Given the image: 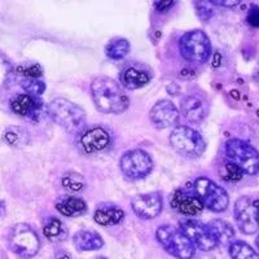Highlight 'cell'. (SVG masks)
<instances>
[{"instance_id": "25", "label": "cell", "mask_w": 259, "mask_h": 259, "mask_svg": "<svg viewBox=\"0 0 259 259\" xmlns=\"http://www.w3.org/2000/svg\"><path fill=\"white\" fill-rule=\"evenodd\" d=\"M43 233L51 241H62L66 239L68 231L65 228L64 223L57 218H51L43 227Z\"/></svg>"}, {"instance_id": "12", "label": "cell", "mask_w": 259, "mask_h": 259, "mask_svg": "<svg viewBox=\"0 0 259 259\" xmlns=\"http://www.w3.org/2000/svg\"><path fill=\"white\" fill-rule=\"evenodd\" d=\"M134 212L142 219H154L158 217L163 207V200L158 192L138 194L131 201Z\"/></svg>"}, {"instance_id": "4", "label": "cell", "mask_w": 259, "mask_h": 259, "mask_svg": "<svg viewBox=\"0 0 259 259\" xmlns=\"http://www.w3.org/2000/svg\"><path fill=\"white\" fill-rule=\"evenodd\" d=\"M156 237L170 255L178 259H191L194 256L196 247L177 227L168 224L159 227L156 232Z\"/></svg>"}, {"instance_id": "28", "label": "cell", "mask_w": 259, "mask_h": 259, "mask_svg": "<svg viewBox=\"0 0 259 259\" xmlns=\"http://www.w3.org/2000/svg\"><path fill=\"white\" fill-rule=\"evenodd\" d=\"M62 187H64L66 191L73 192V193H78V192H82L85 187V180L84 178L80 174L75 172V171H69L62 177Z\"/></svg>"}, {"instance_id": "16", "label": "cell", "mask_w": 259, "mask_h": 259, "mask_svg": "<svg viewBox=\"0 0 259 259\" xmlns=\"http://www.w3.org/2000/svg\"><path fill=\"white\" fill-rule=\"evenodd\" d=\"M171 207L183 215H197L202 211L203 203L197 194H192L178 189L171 197Z\"/></svg>"}, {"instance_id": "23", "label": "cell", "mask_w": 259, "mask_h": 259, "mask_svg": "<svg viewBox=\"0 0 259 259\" xmlns=\"http://www.w3.org/2000/svg\"><path fill=\"white\" fill-rule=\"evenodd\" d=\"M124 218V212L122 209L115 206H104L97 209L94 214V219L100 226H115L119 224Z\"/></svg>"}, {"instance_id": "35", "label": "cell", "mask_w": 259, "mask_h": 259, "mask_svg": "<svg viewBox=\"0 0 259 259\" xmlns=\"http://www.w3.org/2000/svg\"><path fill=\"white\" fill-rule=\"evenodd\" d=\"M254 77H255V79L259 82V64H258V68H256L255 70V74H254Z\"/></svg>"}, {"instance_id": "3", "label": "cell", "mask_w": 259, "mask_h": 259, "mask_svg": "<svg viewBox=\"0 0 259 259\" xmlns=\"http://www.w3.org/2000/svg\"><path fill=\"white\" fill-rule=\"evenodd\" d=\"M226 156L231 163L240 168L247 175H255L259 171V153L249 143L241 139H230L227 140Z\"/></svg>"}, {"instance_id": "32", "label": "cell", "mask_w": 259, "mask_h": 259, "mask_svg": "<svg viewBox=\"0 0 259 259\" xmlns=\"http://www.w3.org/2000/svg\"><path fill=\"white\" fill-rule=\"evenodd\" d=\"M174 4V2H156V3H154V8H156L157 11H159V12H165L167 9L172 8Z\"/></svg>"}, {"instance_id": "15", "label": "cell", "mask_w": 259, "mask_h": 259, "mask_svg": "<svg viewBox=\"0 0 259 259\" xmlns=\"http://www.w3.org/2000/svg\"><path fill=\"white\" fill-rule=\"evenodd\" d=\"M150 122L157 128H168L179 121V110L170 100H159L153 105L149 113Z\"/></svg>"}, {"instance_id": "2", "label": "cell", "mask_w": 259, "mask_h": 259, "mask_svg": "<svg viewBox=\"0 0 259 259\" xmlns=\"http://www.w3.org/2000/svg\"><path fill=\"white\" fill-rule=\"evenodd\" d=\"M47 113L55 123L61 126L68 133H78L85 124L84 110L77 104L57 97L47 106Z\"/></svg>"}, {"instance_id": "18", "label": "cell", "mask_w": 259, "mask_h": 259, "mask_svg": "<svg viewBox=\"0 0 259 259\" xmlns=\"http://www.w3.org/2000/svg\"><path fill=\"white\" fill-rule=\"evenodd\" d=\"M41 106V100L39 97H34L31 95L22 94L13 97L11 101V109L13 113L21 117H32L39 112Z\"/></svg>"}, {"instance_id": "1", "label": "cell", "mask_w": 259, "mask_h": 259, "mask_svg": "<svg viewBox=\"0 0 259 259\" xmlns=\"http://www.w3.org/2000/svg\"><path fill=\"white\" fill-rule=\"evenodd\" d=\"M91 94L97 110L105 114H119L130 105L127 95L112 78H95L91 84Z\"/></svg>"}, {"instance_id": "5", "label": "cell", "mask_w": 259, "mask_h": 259, "mask_svg": "<svg viewBox=\"0 0 259 259\" xmlns=\"http://www.w3.org/2000/svg\"><path fill=\"white\" fill-rule=\"evenodd\" d=\"M8 246L20 258L30 259L38 254L40 241L29 224L17 223L9 231Z\"/></svg>"}, {"instance_id": "14", "label": "cell", "mask_w": 259, "mask_h": 259, "mask_svg": "<svg viewBox=\"0 0 259 259\" xmlns=\"http://www.w3.org/2000/svg\"><path fill=\"white\" fill-rule=\"evenodd\" d=\"M183 115L191 123H201L209 113V103L201 94L192 92L184 96L180 103Z\"/></svg>"}, {"instance_id": "21", "label": "cell", "mask_w": 259, "mask_h": 259, "mask_svg": "<svg viewBox=\"0 0 259 259\" xmlns=\"http://www.w3.org/2000/svg\"><path fill=\"white\" fill-rule=\"evenodd\" d=\"M209 232L211 233L212 239L217 245H228L232 242L235 237V230L228 222L222 219H214L207 224Z\"/></svg>"}, {"instance_id": "20", "label": "cell", "mask_w": 259, "mask_h": 259, "mask_svg": "<svg viewBox=\"0 0 259 259\" xmlns=\"http://www.w3.org/2000/svg\"><path fill=\"white\" fill-rule=\"evenodd\" d=\"M121 82L123 87L128 90H138L150 82V75L142 69L127 66L121 73Z\"/></svg>"}, {"instance_id": "29", "label": "cell", "mask_w": 259, "mask_h": 259, "mask_svg": "<svg viewBox=\"0 0 259 259\" xmlns=\"http://www.w3.org/2000/svg\"><path fill=\"white\" fill-rule=\"evenodd\" d=\"M223 177L227 180H231V182H236V180H240L242 177V171L240 170L237 166H235L233 163L228 162L224 167V174Z\"/></svg>"}, {"instance_id": "6", "label": "cell", "mask_w": 259, "mask_h": 259, "mask_svg": "<svg viewBox=\"0 0 259 259\" xmlns=\"http://www.w3.org/2000/svg\"><path fill=\"white\" fill-rule=\"evenodd\" d=\"M179 51L183 59L187 61L202 64L210 57L211 43L206 32L202 30H192L180 38Z\"/></svg>"}, {"instance_id": "22", "label": "cell", "mask_w": 259, "mask_h": 259, "mask_svg": "<svg viewBox=\"0 0 259 259\" xmlns=\"http://www.w3.org/2000/svg\"><path fill=\"white\" fill-rule=\"evenodd\" d=\"M56 209L65 217H78L87 210L84 201L75 196H64L56 202Z\"/></svg>"}, {"instance_id": "7", "label": "cell", "mask_w": 259, "mask_h": 259, "mask_svg": "<svg viewBox=\"0 0 259 259\" xmlns=\"http://www.w3.org/2000/svg\"><path fill=\"white\" fill-rule=\"evenodd\" d=\"M170 144L183 156L197 158L205 152V140L200 133L188 126H179L170 134Z\"/></svg>"}, {"instance_id": "17", "label": "cell", "mask_w": 259, "mask_h": 259, "mask_svg": "<svg viewBox=\"0 0 259 259\" xmlns=\"http://www.w3.org/2000/svg\"><path fill=\"white\" fill-rule=\"evenodd\" d=\"M109 144L110 135L103 127H94L91 130H87L80 136V147L87 153L101 152Z\"/></svg>"}, {"instance_id": "10", "label": "cell", "mask_w": 259, "mask_h": 259, "mask_svg": "<svg viewBox=\"0 0 259 259\" xmlns=\"http://www.w3.org/2000/svg\"><path fill=\"white\" fill-rule=\"evenodd\" d=\"M121 170L130 179H143L153 170V159L143 149H131L121 157Z\"/></svg>"}, {"instance_id": "27", "label": "cell", "mask_w": 259, "mask_h": 259, "mask_svg": "<svg viewBox=\"0 0 259 259\" xmlns=\"http://www.w3.org/2000/svg\"><path fill=\"white\" fill-rule=\"evenodd\" d=\"M29 140V135L24 128L17 126L8 127L4 133V142L12 147H22Z\"/></svg>"}, {"instance_id": "24", "label": "cell", "mask_w": 259, "mask_h": 259, "mask_svg": "<svg viewBox=\"0 0 259 259\" xmlns=\"http://www.w3.org/2000/svg\"><path fill=\"white\" fill-rule=\"evenodd\" d=\"M130 48H131V46H130V41L127 39L117 38L108 43L105 53L106 56L112 60H122L128 55Z\"/></svg>"}, {"instance_id": "8", "label": "cell", "mask_w": 259, "mask_h": 259, "mask_svg": "<svg viewBox=\"0 0 259 259\" xmlns=\"http://www.w3.org/2000/svg\"><path fill=\"white\" fill-rule=\"evenodd\" d=\"M194 189L203 206L211 211L222 212L228 207L230 203L228 193L209 178H198L194 182Z\"/></svg>"}, {"instance_id": "31", "label": "cell", "mask_w": 259, "mask_h": 259, "mask_svg": "<svg viewBox=\"0 0 259 259\" xmlns=\"http://www.w3.org/2000/svg\"><path fill=\"white\" fill-rule=\"evenodd\" d=\"M201 4H202V7H197V11H198V15H200V17L202 18V20H207V18L211 17V11H210L209 6H206V2H201Z\"/></svg>"}, {"instance_id": "11", "label": "cell", "mask_w": 259, "mask_h": 259, "mask_svg": "<svg viewBox=\"0 0 259 259\" xmlns=\"http://www.w3.org/2000/svg\"><path fill=\"white\" fill-rule=\"evenodd\" d=\"M180 231L191 240L194 247H198L200 250L210 251L217 246L207 226L196 219L188 218L180 222Z\"/></svg>"}, {"instance_id": "13", "label": "cell", "mask_w": 259, "mask_h": 259, "mask_svg": "<svg viewBox=\"0 0 259 259\" xmlns=\"http://www.w3.org/2000/svg\"><path fill=\"white\" fill-rule=\"evenodd\" d=\"M41 70L38 65L31 66H20L16 70V80L26 91L27 95L39 97L45 92L46 84L41 80Z\"/></svg>"}, {"instance_id": "9", "label": "cell", "mask_w": 259, "mask_h": 259, "mask_svg": "<svg viewBox=\"0 0 259 259\" xmlns=\"http://www.w3.org/2000/svg\"><path fill=\"white\" fill-rule=\"evenodd\" d=\"M233 217L239 230L245 235H254L259 230V201L253 197H240L236 201Z\"/></svg>"}, {"instance_id": "19", "label": "cell", "mask_w": 259, "mask_h": 259, "mask_svg": "<svg viewBox=\"0 0 259 259\" xmlns=\"http://www.w3.org/2000/svg\"><path fill=\"white\" fill-rule=\"evenodd\" d=\"M75 249L79 251H94L101 249L104 240L96 231L80 230L73 237Z\"/></svg>"}, {"instance_id": "30", "label": "cell", "mask_w": 259, "mask_h": 259, "mask_svg": "<svg viewBox=\"0 0 259 259\" xmlns=\"http://www.w3.org/2000/svg\"><path fill=\"white\" fill-rule=\"evenodd\" d=\"M247 22L253 27H259V8L256 6H251L250 11L247 12Z\"/></svg>"}, {"instance_id": "34", "label": "cell", "mask_w": 259, "mask_h": 259, "mask_svg": "<svg viewBox=\"0 0 259 259\" xmlns=\"http://www.w3.org/2000/svg\"><path fill=\"white\" fill-rule=\"evenodd\" d=\"M4 214H6V203L3 201H0V218L4 217Z\"/></svg>"}, {"instance_id": "26", "label": "cell", "mask_w": 259, "mask_h": 259, "mask_svg": "<svg viewBox=\"0 0 259 259\" xmlns=\"http://www.w3.org/2000/svg\"><path fill=\"white\" fill-rule=\"evenodd\" d=\"M231 259H259V254L247 242L237 240L230 244Z\"/></svg>"}, {"instance_id": "36", "label": "cell", "mask_w": 259, "mask_h": 259, "mask_svg": "<svg viewBox=\"0 0 259 259\" xmlns=\"http://www.w3.org/2000/svg\"><path fill=\"white\" fill-rule=\"evenodd\" d=\"M256 246H258V249H259V235L256 236Z\"/></svg>"}, {"instance_id": "33", "label": "cell", "mask_w": 259, "mask_h": 259, "mask_svg": "<svg viewBox=\"0 0 259 259\" xmlns=\"http://www.w3.org/2000/svg\"><path fill=\"white\" fill-rule=\"evenodd\" d=\"M210 4H217V6H222V7H236V6H239L240 4V2L239 0H230V2H221V0H219V2H217V0H215V2H210Z\"/></svg>"}]
</instances>
